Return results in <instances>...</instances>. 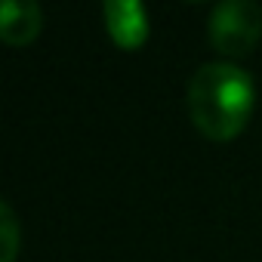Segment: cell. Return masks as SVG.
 <instances>
[{
    "label": "cell",
    "instance_id": "cell-2",
    "mask_svg": "<svg viewBox=\"0 0 262 262\" xmlns=\"http://www.w3.org/2000/svg\"><path fill=\"white\" fill-rule=\"evenodd\" d=\"M262 37V7L253 0H222L210 13V43L216 53L241 59Z\"/></svg>",
    "mask_w": 262,
    "mask_h": 262
},
{
    "label": "cell",
    "instance_id": "cell-4",
    "mask_svg": "<svg viewBox=\"0 0 262 262\" xmlns=\"http://www.w3.org/2000/svg\"><path fill=\"white\" fill-rule=\"evenodd\" d=\"M43 13L34 0H4L0 7V37L10 47H25L40 34Z\"/></svg>",
    "mask_w": 262,
    "mask_h": 262
},
{
    "label": "cell",
    "instance_id": "cell-5",
    "mask_svg": "<svg viewBox=\"0 0 262 262\" xmlns=\"http://www.w3.org/2000/svg\"><path fill=\"white\" fill-rule=\"evenodd\" d=\"M19 253V219L10 201H0V262H13Z\"/></svg>",
    "mask_w": 262,
    "mask_h": 262
},
{
    "label": "cell",
    "instance_id": "cell-1",
    "mask_svg": "<svg viewBox=\"0 0 262 262\" xmlns=\"http://www.w3.org/2000/svg\"><path fill=\"white\" fill-rule=\"evenodd\" d=\"M253 102L256 86L237 65L207 62L188 80V117L207 139H234L253 114Z\"/></svg>",
    "mask_w": 262,
    "mask_h": 262
},
{
    "label": "cell",
    "instance_id": "cell-3",
    "mask_svg": "<svg viewBox=\"0 0 262 262\" xmlns=\"http://www.w3.org/2000/svg\"><path fill=\"white\" fill-rule=\"evenodd\" d=\"M105 25L120 50H139L148 37V13L136 0H108Z\"/></svg>",
    "mask_w": 262,
    "mask_h": 262
}]
</instances>
